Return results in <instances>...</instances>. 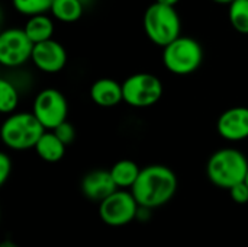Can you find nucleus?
Returning a JSON list of instances; mask_svg holds the SVG:
<instances>
[{"mask_svg": "<svg viewBox=\"0 0 248 247\" xmlns=\"http://www.w3.org/2000/svg\"><path fill=\"white\" fill-rule=\"evenodd\" d=\"M92 100L102 108H113L124 102V90L122 83L113 79H99L90 87Z\"/></svg>", "mask_w": 248, "mask_h": 247, "instance_id": "13", "label": "nucleus"}, {"mask_svg": "<svg viewBox=\"0 0 248 247\" xmlns=\"http://www.w3.org/2000/svg\"><path fill=\"white\" fill-rule=\"evenodd\" d=\"M248 173V160L237 148L217 150L208 160L206 176L218 188L230 191L246 181Z\"/></svg>", "mask_w": 248, "mask_h": 247, "instance_id": "2", "label": "nucleus"}, {"mask_svg": "<svg viewBox=\"0 0 248 247\" xmlns=\"http://www.w3.org/2000/svg\"><path fill=\"white\" fill-rule=\"evenodd\" d=\"M124 102L132 108L155 105L164 92L161 80L151 73H135L122 83Z\"/></svg>", "mask_w": 248, "mask_h": 247, "instance_id": "6", "label": "nucleus"}, {"mask_svg": "<svg viewBox=\"0 0 248 247\" xmlns=\"http://www.w3.org/2000/svg\"><path fill=\"white\" fill-rule=\"evenodd\" d=\"M84 12L81 0H54L51 13L52 16L64 23H74L81 19Z\"/></svg>", "mask_w": 248, "mask_h": 247, "instance_id": "17", "label": "nucleus"}, {"mask_svg": "<svg viewBox=\"0 0 248 247\" xmlns=\"http://www.w3.org/2000/svg\"><path fill=\"white\" fill-rule=\"evenodd\" d=\"M140 213V205L131 191L118 189L99 204L100 220L110 227H124L132 223Z\"/></svg>", "mask_w": 248, "mask_h": 247, "instance_id": "8", "label": "nucleus"}, {"mask_svg": "<svg viewBox=\"0 0 248 247\" xmlns=\"http://www.w3.org/2000/svg\"><path fill=\"white\" fill-rule=\"evenodd\" d=\"M177 191L176 173L164 165H150L141 169L138 181L131 189L141 208L154 210L173 199Z\"/></svg>", "mask_w": 248, "mask_h": 247, "instance_id": "1", "label": "nucleus"}, {"mask_svg": "<svg viewBox=\"0 0 248 247\" xmlns=\"http://www.w3.org/2000/svg\"><path fill=\"white\" fill-rule=\"evenodd\" d=\"M44 132L45 128L32 112L12 114L0 130L1 141L12 150L35 148Z\"/></svg>", "mask_w": 248, "mask_h": 247, "instance_id": "4", "label": "nucleus"}, {"mask_svg": "<svg viewBox=\"0 0 248 247\" xmlns=\"http://www.w3.org/2000/svg\"><path fill=\"white\" fill-rule=\"evenodd\" d=\"M54 134L65 144V146H70V144H73V141L76 140V130H74V127L70 124V122H64V124H61L60 127H57L55 130H54Z\"/></svg>", "mask_w": 248, "mask_h": 247, "instance_id": "21", "label": "nucleus"}, {"mask_svg": "<svg viewBox=\"0 0 248 247\" xmlns=\"http://www.w3.org/2000/svg\"><path fill=\"white\" fill-rule=\"evenodd\" d=\"M0 247H20L19 245H16L15 242H12V240H4L1 245H0Z\"/></svg>", "mask_w": 248, "mask_h": 247, "instance_id": "25", "label": "nucleus"}, {"mask_svg": "<svg viewBox=\"0 0 248 247\" xmlns=\"http://www.w3.org/2000/svg\"><path fill=\"white\" fill-rule=\"evenodd\" d=\"M217 131L228 141H243L248 138L247 106H234L221 114L217 122Z\"/></svg>", "mask_w": 248, "mask_h": 247, "instance_id": "11", "label": "nucleus"}, {"mask_svg": "<svg viewBox=\"0 0 248 247\" xmlns=\"http://www.w3.org/2000/svg\"><path fill=\"white\" fill-rule=\"evenodd\" d=\"M180 29V16L174 7L155 1L147 7L144 13V31L153 44L166 48L179 36H182Z\"/></svg>", "mask_w": 248, "mask_h": 247, "instance_id": "3", "label": "nucleus"}, {"mask_svg": "<svg viewBox=\"0 0 248 247\" xmlns=\"http://www.w3.org/2000/svg\"><path fill=\"white\" fill-rule=\"evenodd\" d=\"M112 179L115 182V185L118 186V189H132L135 182L138 181V176L141 173V167L129 159H122L119 162H116L110 169H109Z\"/></svg>", "mask_w": 248, "mask_h": 247, "instance_id": "14", "label": "nucleus"}, {"mask_svg": "<svg viewBox=\"0 0 248 247\" xmlns=\"http://www.w3.org/2000/svg\"><path fill=\"white\" fill-rule=\"evenodd\" d=\"M116 191H118V186L115 185L109 170H103V169L92 170L86 173L81 181L83 195L89 201H93V202L100 204Z\"/></svg>", "mask_w": 248, "mask_h": 247, "instance_id": "12", "label": "nucleus"}, {"mask_svg": "<svg viewBox=\"0 0 248 247\" xmlns=\"http://www.w3.org/2000/svg\"><path fill=\"white\" fill-rule=\"evenodd\" d=\"M12 159L6 154V153H1L0 154V185L3 186L6 183V181L9 179L10 173H12Z\"/></svg>", "mask_w": 248, "mask_h": 247, "instance_id": "23", "label": "nucleus"}, {"mask_svg": "<svg viewBox=\"0 0 248 247\" xmlns=\"http://www.w3.org/2000/svg\"><path fill=\"white\" fill-rule=\"evenodd\" d=\"M19 103V93L15 84L6 79L0 80V111L3 114H13Z\"/></svg>", "mask_w": 248, "mask_h": 247, "instance_id": "19", "label": "nucleus"}, {"mask_svg": "<svg viewBox=\"0 0 248 247\" xmlns=\"http://www.w3.org/2000/svg\"><path fill=\"white\" fill-rule=\"evenodd\" d=\"M231 199L237 204H247L248 202V186L246 182L235 185L234 188L230 189Z\"/></svg>", "mask_w": 248, "mask_h": 247, "instance_id": "22", "label": "nucleus"}, {"mask_svg": "<svg viewBox=\"0 0 248 247\" xmlns=\"http://www.w3.org/2000/svg\"><path fill=\"white\" fill-rule=\"evenodd\" d=\"M36 68L44 73H58L67 64V51L65 48L55 39H49L33 47L32 58Z\"/></svg>", "mask_w": 248, "mask_h": 247, "instance_id": "10", "label": "nucleus"}, {"mask_svg": "<svg viewBox=\"0 0 248 247\" xmlns=\"http://www.w3.org/2000/svg\"><path fill=\"white\" fill-rule=\"evenodd\" d=\"M25 33L33 42V45L52 39L54 33V22L46 15H36L28 19L25 28Z\"/></svg>", "mask_w": 248, "mask_h": 247, "instance_id": "16", "label": "nucleus"}, {"mask_svg": "<svg viewBox=\"0 0 248 247\" xmlns=\"http://www.w3.org/2000/svg\"><path fill=\"white\" fill-rule=\"evenodd\" d=\"M180 0H155V3H160V4H164V6H170V7H174Z\"/></svg>", "mask_w": 248, "mask_h": 247, "instance_id": "24", "label": "nucleus"}, {"mask_svg": "<svg viewBox=\"0 0 248 247\" xmlns=\"http://www.w3.org/2000/svg\"><path fill=\"white\" fill-rule=\"evenodd\" d=\"M15 9L25 15V16H36V15H45L46 12H51L54 0H12Z\"/></svg>", "mask_w": 248, "mask_h": 247, "instance_id": "20", "label": "nucleus"}, {"mask_svg": "<svg viewBox=\"0 0 248 247\" xmlns=\"http://www.w3.org/2000/svg\"><path fill=\"white\" fill-rule=\"evenodd\" d=\"M33 47L23 28H9L0 33V63L6 67H19L32 58Z\"/></svg>", "mask_w": 248, "mask_h": 247, "instance_id": "9", "label": "nucleus"}, {"mask_svg": "<svg viewBox=\"0 0 248 247\" xmlns=\"http://www.w3.org/2000/svg\"><path fill=\"white\" fill-rule=\"evenodd\" d=\"M246 183H247V186H248V173H247V178H246V181H244Z\"/></svg>", "mask_w": 248, "mask_h": 247, "instance_id": "27", "label": "nucleus"}, {"mask_svg": "<svg viewBox=\"0 0 248 247\" xmlns=\"http://www.w3.org/2000/svg\"><path fill=\"white\" fill-rule=\"evenodd\" d=\"M202 61L203 49L195 38L179 36L174 42L163 48V63L173 74H192L201 67Z\"/></svg>", "mask_w": 248, "mask_h": 247, "instance_id": "5", "label": "nucleus"}, {"mask_svg": "<svg viewBox=\"0 0 248 247\" xmlns=\"http://www.w3.org/2000/svg\"><path fill=\"white\" fill-rule=\"evenodd\" d=\"M32 114L36 116L45 131H54L57 127L67 121V99L57 89H44L36 95L33 100Z\"/></svg>", "mask_w": 248, "mask_h": 247, "instance_id": "7", "label": "nucleus"}, {"mask_svg": "<svg viewBox=\"0 0 248 247\" xmlns=\"http://www.w3.org/2000/svg\"><path fill=\"white\" fill-rule=\"evenodd\" d=\"M65 144L54 134V131H45L35 146L36 154L48 163L60 162L65 154Z\"/></svg>", "mask_w": 248, "mask_h": 247, "instance_id": "15", "label": "nucleus"}, {"mask_svg": "<svg viewBox=\"0 0 248 247\" xmlns=\"http://www.w3.org/2000/svg\"><path fill=\"white\" fill-rule=\"evenodd\" d=\"M212 1H215V3H218V4H228V6H230L234 0H212Z\"/></svg>", "mask_w": 248, "mask_h": 247, "instance_id": "26", "label": "nucleus"}, {"mask_svg": "<svg viewBox=\"0 0 248 247\" xmlns=\"http://www.w3.org/2000/svg\"><path fill=\"white\" fill-rule=\"evenodd\" d=\"M228 19L238 33L248 35V0H234L228 6Z\"/></svg>", "mask_w": 248, "mask_h": 247, "instance_id": "18", "label": "nucleus"}]
</instances>
